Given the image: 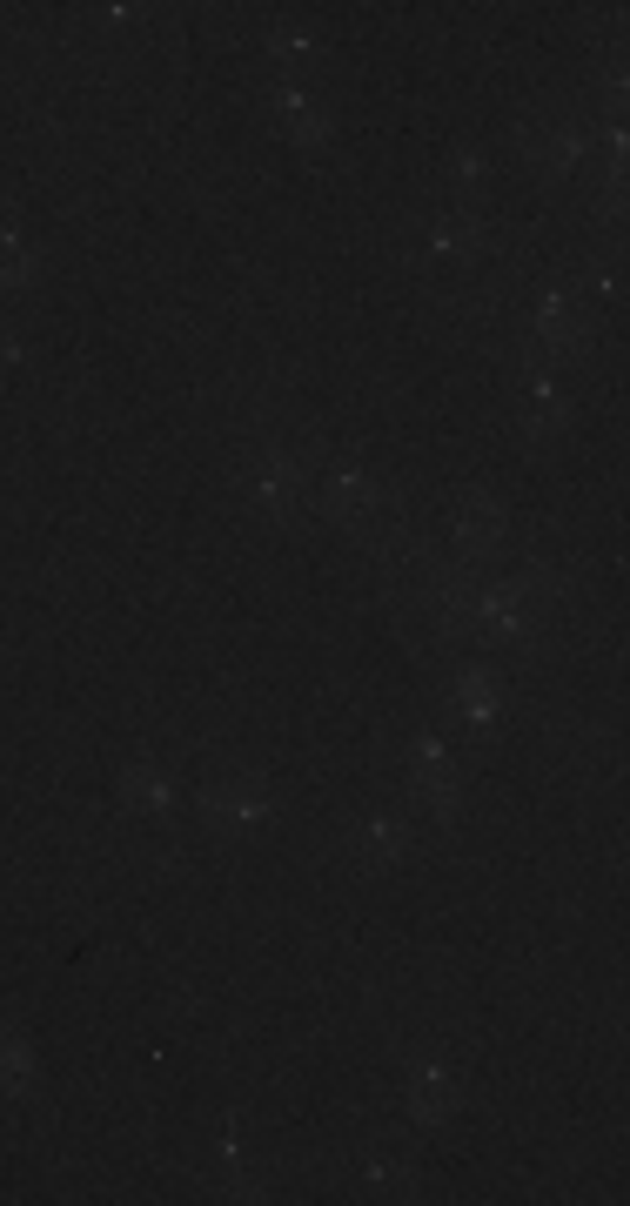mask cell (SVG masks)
I'll use <instances>...</instances> for the list:
<instances>
[{
    "label": "cell",
    "instance_id": "obj_6",
    "mask_svg": "<svg viewBox=\"0 0 630 1206\" xmlns=\"http://www.w3.org/2000/svg\"><path fill=\"white\" fill-rule=\"evenodd\" d=\"M443 1086H450V1079H443V1072H416V1113H443Z\"/></svg>",
    "mask_w": 630,
    "mask_h": 1206
},
{
    "label": "cell",
    "instance_id": "obj_4",
    "mask_svg": "<svg viewBox=\"0 0 630 1206\" xmlns=\"http://www.w3.org/2000/svg\"><path fill=\"white\" fill-rule=\"evenodd\" d=\"M128 798L148 804V811H161V804H168V778H155V771H135V778H128Z\"/></svg>",
    "mask_w": 630,
    "mask_h": 1206
},
{
    "label": "cell",
    "instance_id": "obj_5",
    "mask_svg": "<svg viewBox=\"0 0 630 1206\" xmlns=\"http://www.w3.org/2000/svg\"><path fill=\"white\" fill-rule=\"evenodd\" d=\"M396 845H403V838H396V825H389V818H369V831H362V851H369V858H396Z\"/></svg>",
    "mask_w": 630,
    "mask_h": 1206
},
{
    "label": "cell",
    "instance_id": "obj_7",
    "mask_svg": "<svg viewBox=\"0 0 630 1206\" xmlns=\"http://www.w3.org/2000/svg\"><path fill=\"white\" fill-rule=\"evenodd\" d=\"M463 704H470L476 724H483V717H496V691L483 684V677H463Z\"/></svg>",
    "mask_w": 630,
    "mask_h": 1206
},
{
    "label": "cell",
    "instance_id": "obj_8",
    "mask_svg": "<svg viewBox=\"0 0 630 1206\" xmlns=\"http://www.w3.org/2000/svg\"><path fill=\"white\" fill-rule=\"evenodd\" d=\"M0 362H14V335L0 329Z\"/></svg>",
    "mask_w": 630,
    "mask_h": 1206
},
{
    "label": "cell",
    "instance_id": "obj_2",
    "mask_svg": "<svg viewBox=\"0 0 630 1206\" xmlns=\"http://www.w3.org/2000/svg\"><path fill=\"white\" fill-rule=\"evenodd\" d=\"M208 811H215L222 825H262V818H269V804L242 798V791H208Z\"/></svg>",
    "mask_w": 630,
    "mask_h": 1206
},
{
    "label": "cell",
    "instance_id": "obj_1",
    "mask_svg": "<svg viewBox=\"0 0 630 1206\" xmlns=\"http://www.w3.org/2000/svg\"><path fill=\"white\" fill-rule=\"evenodd\" d=\"M255 496H262L269 510H295V496H302V469H295V456L282 443H269L262 456H255Z\"/></svg>",
    "mask_w": 630,
    "mask_h": 1206
},
{
    "label": "cell",
    "instance_id": "obj_3",
    "mask_svg": "<svg viewBox=\"0 0 630 1206\" xmlns=\"http://www.w3.org/2000/svg\"><path fill=\"white\" fill-rule=\"evenodd\" d=\"M496 536V510L490 503H463V543H490Z\"/></svg>",
    "mask_w": 630,
    "mask_h": 1206
}]
</instances>
